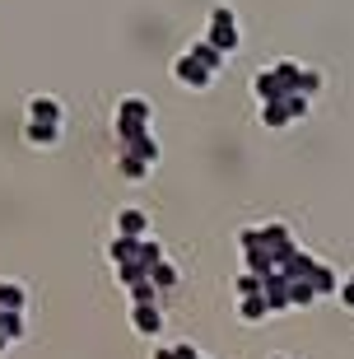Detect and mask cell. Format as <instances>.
I'll return each mask as SVG.
<instances>
[{"label": "cell", "instance_id": "obj_11", "mask_svg": "<svg viewBox=\"0 0 354 359\" xmlns=\"http://www.w3.org/2000/svg\"><path fill=\"white\" fill-rule=\"evenodd\" d=\"M0 308H5V313H24L28 308V294H24L19 280H0Z\"/></svg>", "mask_w": 354, "mask_h": 359}, {"label": "cell", "instance_id": "obj_5", "mask_svg": "<svg viewBox=\"0 0 354 359\" xmlns=\"http://www.w3.org/2000/svg\"><path fill=\"white\" fill-rule=\"evenodd\" d=\"M172 80H177V84H186V89H210V80H215V75H210L205 66H200V61H196L191 52H182L177 61H172Z\"/></svg>", "mask_w": 354, "mask_h": 359}, {"label": "cell", "instance_id": "obj_8", "mask_svg": "<svg viewBox=\"0 0 354 359\" xmlns=\"http://www.w3.org/2000/svg\"><path fill=\"white\" fill-rule=\"evenodd\" d=\"M24 140L38 149H52L61 140V126H47V121H24Z\"/></svg>", "mask_w": 354, "mask_h": 359}, {"label": "cell", "instance_id": "obj_6", "mask_svg": "<svg viewBox=\"0 0 354 359\" xmlns=\"http://www.w3.org/2000/svg\"><path fill=\"white\" fill-rule=\"evenodd\" d=\"M28 121H47V126H61V121H66V107L56 103V98H47V93H38V98H28Z\"/></svg>", "mask_w": 354, "mask_h": 359}, {"label": "cell", "instance_id": "obj_3", "mask_svg": "<svg viewBox=\"0 0 354 359\" xmlns=\"http://www.w3.org/2000/svg\"><path fill=\"white\" fill-rule=\"evenodd\" d=\"M205 38H210L224 56H233V52H238L243 33H238V14L229 10V5H215V10H210V33H205Z\"/></svg>", "mask_w": 354, "mask_h": 359}, {"label": "cell", "instance_id": "obj_18", "mask_svg": "<svg viewBox=\"0 0 354 359\" xmlns=\"http://www.w3.org/2000/svg\"><path fill=\"white\" fill-rule=\"evenodd\" d=\"M341 304H345V308H354V271L345 276V285H341Z\"/></svg>", "mask_w": 354, "mask_h": 359}, {"label": "cell", "instance_id": "obj_15", "mask_svg": "<svg viewBox=\"0 0 354 359\" xmlns=\"http://www.w3.org/2000/svg\"><path fill=\"white\" fill-rule=\"evenodd\" d=\"M149 280H154L158 290H172V285H177V266H172V262H158V266L149 271Z\"/></svg>", "mask_w": 354, "mask_h": 359}, {"label": "cell", "instance_id": "obj_13", "mask_svg": "<svg viewBox=\"0 0 354 359\" xmlns=\"http://www.w3.org/2000/svg\"><path fill=\"white\" fill-rule=\"evenodd\" d=\"M238 313H243V322H257V318H266V313H271V304H266V294H252V299H243V304H238Z\"/></svg>", "mask_w": 354, "mask_h": 359}, {"label": "cell", "instance_id": "obj_17", "mask_svg": "<svg viewBox=\"0 0 354 359\" xmlns=\"http://www.w3.org/2000/svg\"><path fill=\"white\" fill-rule=\"evenodd\" d=\"M317 89H322V70H303V93L313 98Z\"/></svg>", "mask_w": 354, "mask_h": 359}, {"label": "cell", "instance_id": "obj_20", "mask_svg": "<svg viewBox=\"0 0 354 359\" xmlns=\"http://www.w3.org/2000/svg\"><path fill=\"white\" fill-rule=\"evenodd\" d=\"M14 346V341H10V336H5V327H0V355H5V350H10Z\"/></svg>", "mask_w": 354, "mask_h": 359}, {"label": "cell", "instance_id": "obj_9", "mask_svg": "<svg viewBox=\"0 0 354 359\" xmlns=\"http://www.w3.org/2000/svg\"><path fill=\"white\" fill-rule=\"evenodd\" d=\"M117 168H121V177H126V182H144L154 163H144L140 154H131V149H117Z\"/></svg>", "mask_w": 354, "mask_h": 359}, {"label": "cell", "instance_id": "obj_16", "mask_svg": "<svg viewBox=\"0 0 354 359\" xmlns=\"http://www.w3.org/2000/svg\"><path fill=\"white\" fill-rule=\"evenodd\" d=\"M0 327H5V336H10V341H24V313H0Z\"/></svg>", "mask_w": 354, "mask_h": 359}, {"label": "cell", "instance_id": "obj_21", "mask_svg": "<svg viewBox=\"0 0 354 359\" xmlns=\"http://www.w3.org/2000/svg\"><path fill=\"white\" fill-rule=\"evenodd\" d=\"M154 359H177V355H172V350H154Z\"/></svg>", "mask_w": 354, "mask_h": 359}, {"label": "cell", "instance_id": "obj_7", "mask_svg": "<svg viewBox=\"0 0 354 359\" xmlns=\"http://www.w3.org/2000/svg\"><path fill=\"white\" fill-rule=\"evenodd\" d=\"M131 327L140 336H154L158 327H163V313H158V304H131Z\"/></svg>", "mask_w": 354, "mask_h": 359}, {"label": "cell", "instance_id": "obj_1", "mask_svg": "<svg viewBox=\"0 0 354 359\" xmlns=\"http://www.w3.org/2000/svg\"><path fill=\"white\" fill-rule=\"evenodd\" d=\"M252 93H257L261 103H280V98H294V93H303V66H299V61H275L271 70H257V80H252Z\"/></svg>", "mask_w": 354, "mask_h": 359}, {"label": "cell", "instance_id": "obj_10", "mask_svg": "<svg viewBox=\"0 0 354 359\" xmlns=\"http://www.w3.org/2000/svg\"><path fill=\"white\" fill-rule=\"evenodd\" d=\"M191 56H196V61H200V66H205V70H210V75H219V70H224V61H229V56H224V52H219V47H215L210 38L191 42Z\"/></svg>", "mask_w": 354, "mask_h": 359}, {"label": "cell", "instance_id": "obj_12", "mask_svg": "<svg viewBox=\"0 0 354 359\" xmlns=\"http://www.w3.org/2000/svg\"><path fill=\"white\" fill-rule=\"evenodd\" d=\"M117 238H144V215L135 210H117Z\"/></svg>", "mask_w": 354, "mask_h": 359}, {"label": "cell", "instance_id": "obj_19", "mask_svg": "<svg viewBox=\"0 0 354 359\" xmlns=\"http://www.w3.org/2000/svg\"><path fill=\"white\" fill-rule=\"evenodd\" d=\"M172 355H177V359H200V350L196 346H172Z\"/></svg>", "mask_w": 354, "mask_h": 359}, {"label": "cell", "instance_id": "obj_22", "mask_svg": "<svg viewBox=\"0 0 354 359\" xmlns=\"http://www.w3.org/2000/svg\"><path fill=\"white\" fill-rule=\"evenodd\" d=\"M200 359H205V355H200Z\"/></svg>", "mask_w": 354, "mask_h": 359}, {"label": "cell", "instance_id": "obj_14", "mask_svg": "<svg viewBox=\"0 0 354 359\" xmlns=\"http://www.w3.org/2000/svg\"><path fill=\"white\" fill-rule=\"evenodd\" d=\"M121 149L140 154L144 163H158V140H154V135H140V140H131V145H121Z\"/></svg>", "mask_w": 354, "mask_h": 359}, {"label": "cell", "instance_id": "obj_2", "mask_svg": "<svg viewBox=\"0 0 354 359\" xmlns=\"http://www.w3.org/2000/svg\"><path fill=\"white\" fill-rule=\"evenodd\" d=\"M149 126H154V107H149V98L126 93V98L117 103V140H121V145H131V140L149 135Z\"/></svg>", "mask_w": 354, "mask_h": 359}, {"label": "cell", "instance_id": "obj_4", "mask_svg": "<svg viewBox=\"0 0 354 359\" xmlns=\"http://www.w3.org/2000/svg\"><path fill=\"white\" fill-rule=\"evenodd\" d=\"M308 117V93H294V98H280V103H261V121L271 131H285L294 121Z\"/></svg>", "mask_w": 354, "mask_h": 359}]
</instances>
